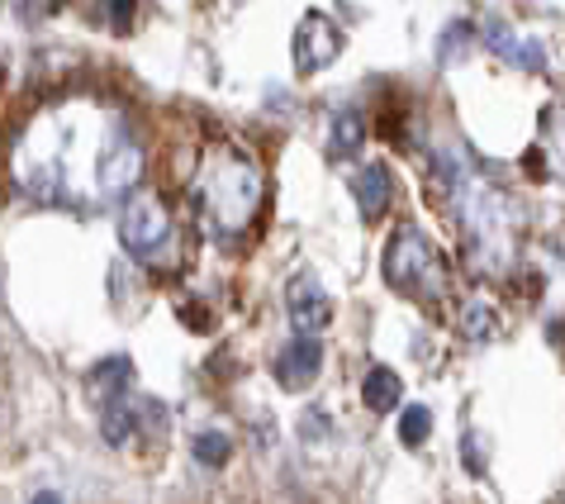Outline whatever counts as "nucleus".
Instances as JSON below:
<instances>
[{"instance_id": "1", "label": "nucleus", "mask_w": 565, "mask_h": 504, "mask_svg": "<svg viewBox=\"0 0 565 504\" xmlns=\"http://www.w3.org/2000/svg\"><path fill=\"white\" fill-rule=\"evenodd\" d=\"M191 196H195V210H200L205 233L233 243L253 229V219L262 210V196H266V177L243 148H210L205 162H200V177L191 186Z\"/></svg>"}, {"instance_id": "2", "label": "nucleus", "mask_w": 565, "mask_h": 504, "mask_svg": "<svg viewBox=\"0 0 565 504\" xmlns=\"http://www.w3.org/2000/svg\"><path fill=\"white\" fill-rule=\"evenodd\" d=\"M385 281L399 295H409V301L437 305L447 295V262H443V252L433 248L428 233L404 224L395 239L385 243Z\"/></svg>"}, {"instance_id": "3", "label": "nucleus", "mask_w": 565, "mask_h": 504, "mask_svg": "<svg viewBox=\"0 0 565 504\" xmlns=\"http://www.w3.org/2000/svg\"><path fill=\"white\" fill-rule=\"evenodd\" d=\"M171 210L167 200L157 191H134L129 200H124L119 210V243L134 252V258H152L157 248H162L171 239Z\"/></svg>"}, {"instance_id": "4", "label": "nucleus", "mask_w": 565, "mask_h": 504, "mask_svg": "<svg viewBox=\"0 0 565 504\" xmlns=\"http://www.w3.org/2000/svg\"><path fill=\"white\" fill-rule=\"evenodd\" d=\"M338 53H342V29L328 20L323 10H309L300 29H295V72L309 76V72L328 67Z\"/></svg>"}, {"instance_id": "5", "label": "nucleus", "mask_w": 565, "mask_h": 504, "mask_svg": "<svg viewBox=\"0 0 565 504\" xmlns=\"http://www.w3.org/2000/svg\"><path fill=\"white\" fill-rule=\"evenodd\" d=\"M286 314H290V324H295L300 338H313V334L328 328V319H333V301H328L323 281L313 272H300L286 286Z\"/></svg>"}, {"instance_id": "6", "label": "nucleus", "mask_w": 565, "mask_h": 504, "mask_svg": "<svg viewBox=\"0 0 565 504\" xmlns=\"http://www.w3.org/2000/svg\"><path fill=\"white\" fill-rule=\"evenodd\" d=\"M484 43L504 57V62H513L518 72H542L546 67V49L537 39H527V34H518V29H509L499 14H490L484 20Z\"/></svg>"}, {"instance_id": "7", "label": "nucleus", "mask_w": 565, "mask_h": 504, "mask_svg": "<svg viewBox=\"0 0 565 504\" xmlns=\"http://www.w3.org/2000/svg\"><path fill=\"white\" fill-rule=\"evenodd\" d=\"M319 367H323V343L295 338V343H286V353L276 357V386L280 390H305L313 376H319Z\"/></svg>"}, {"instance_id": "8", "label": "nucleus", "mask_w": 565, "mask_h": 504, "mask_svg": "<svg viewBox=\"0 0 565 504\" xmlns=\"http://www.w3.org/2000/svg\"><path fill=\"white\" fill-rule=\"evenodd\" d=\"M352 196H356V210L361 219H381L390 210V200H395V177H390V167L385 162H366L356 171V181H352Z\"/></svg>"}, {"instance_id": "9", "label": "nucleus", "mask_w": 565, "mask_h": 504, "mask_svg": "<svg viewBox=\"0 0 565 504\" xmlns=\"http://www.w3.org/2000/svg\"><path fill=\"white\" fill-rule=\"evenodd\" d=\"M361 138H366V119H361V109H338L333 129H328V157L348 162V157L361 153Z\"/></svg>"}, {"instance_id": "10", "label": "nucleus", "mask_w": 565, "mask_h": 504, "mask_svg": "<svg viewBox=\"0 0 565 504\" xmlns=\"http://www.w3.org/2000/svg\"><path fill=\"white\" fill-rule=\"evenodd\" d=\"M129 381H134V361L129 357H105V361H96V367L86 371V390L96 400H115Z\"/></svg>"}, {"instance_id": "11", "label": "nucleus", "mask_w": 565, "mask_h": 504, "mask_svg": "<svg viewBox=\"0 0 565 504\" xmlns=\"http://www.w3.org/2000/svg\"><path fill=\"white\" fill-rule=\"evenodd\" d=\"M361 400H366L375 414H385V409H399V376L390 367H371L361 376Z\"/></svg>"}, {"instance_id": "12", "label": "nucleus", "mask_w": 565, "mask_h": 504, "mask_svg": "<svg viewBox=\"0 0 565 504\" xmlns=\"http://www.w3.org/2000/svg\"><path fill=\"white\" fill-rule=\"evenodd\" d=\"M233 456V438L224 429H205V433H195V462L200 466H224Z\"/></svg>"}, {"instance_id": "13", "label": "nucleus", "mask_w": 565, "mask_h": 504, "mask_svg": "<svg viewBox=\"0 0 565 504\" xmlns=\"http://www.w3.org/2000/svg\"><path fill=\"white\" fill-rule=\"evenodd\" d=\"M138 429V419H134V409H124V405H109L105 409V419H100V433H105V443L109 448H124L134 438Z\"/></svg>"}, {"instance_id": "14", "label": "nucleus", "mask_w": 565, "mask_h": 504, "mask_svg": "<svg viewBox=\"0 0 565 504\" xmlns=\"http://www.w3.org/2000/svg\"><path fill=\"white\" fill-rule=\"evenodd\" d=\"M428 433H433V414H428V409H423V405H404L399 409V443L418 448Z\"/></svg>"}, {"instance_id": "15", "label": "nucleus", "mask_w": 565, "mask_h": 504, "mask_svg": "<svg viewBox=\"0 0 565 504\" xmlns=\"http://www.w3.org/2000/svg\"><path fill=\"white\" fill-rule=\"evenodd\" d=\"M466 334L470 338H484V334H490V314H484V309H466Z\"/></svg>"}, {"instance_id": "16", "label": "nucleus", "mask_w": 565, "mask_h": 504, "mask_svg": "<svg viewBox=\"0 0 565 504\" xmlns=\"http://www.w3.org/2000/svg\"><path fill=\"white\" fill-rule=\"evenodd\" d=\"M466 34H470V24H451V29H447V43H443V57L457 53L461 43H466Z\"/></svg>"}, {"instance_id": "17", "label": "nucleus", "mask_w": 565, "mask_h": 504, "mask_svg": "<svg viewBox=\"0 0 565 504\" xmlns=\"http://www.w3.org/2000/svg\"><path fill=\"white\" fill-rule=\"evenodd\" d=\"M29 504H62V495H53V491H43V495H34Z\"/></svg>"}]
</instances>
